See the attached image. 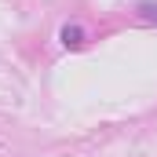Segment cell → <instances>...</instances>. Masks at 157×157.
<instances>
[{"label": "cell", "mask_w": 157, "mask_h": 157, "mask_svg": "<svg viewBox=\"0 0 157 157\" xmlns=\"http://www.w3.org/2000/svg\"><path fill=\"white\" fill-rule=\"evenodd\" d=\"M62 37H66V44H77V37H80V29H70V26H66V29H62Z\"/></svg>", "instance_id": "cell-1"}, {"label": "cell", "mask_w": 157, "mask_h": 157, "mask_svg": "<svg viewBox=\"0 0 157 157\" xmlns=\"http://www.w3.org/2000/svg\"><path fill=\"white\" fill-rule=\"evenodd\" d=\"M143 11H146L150 18H157V4H143Z\"/></svg>", "instance_id": "cell-2"}]
</instances>
